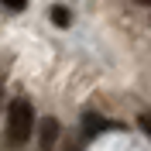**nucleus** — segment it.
Masks as SVG:
<instances>
[{
	"instance_id": "1",
	"label": "nucleus",
	"mask_w": 151,
	"mask_h": 151,
	"mask_svg": "<svg viewBox=\"0 0 151 151\" xmlns=\"http://www.w3.org/2000/svg\"><path fill=\"white\" fill-rule=\"evenodd\" d=\"M31 131H35V110H31V103L24 96L10 100V106H7V141L24 144L31 137Z\"/></svg>"
},
{
	"instance_id": "2",
	"label": "nucleus",
	"mask_w": 151,
	"mask_h": 151,
	"mask_svg": "<svg viewBox=\"0 0 151 151\" xmlns=\"http://www.w3.org/2000/svg\"><path fill=\"white\" fill-rule=\"evenodd\" d=\"M55 137H58V120H52V117L41 120V148H48Z\"/></svg>"
},
{
	"instance_id": "3",
	"label": "nucleus",
	"mask_w": 151,
	"mask_h": 151,
	"mask_svg": "<svg viewBox=\"0 0 151 151\" xmlns=\"http://www.w3.org/2000/svg\"><path fill=\"white\" fill-rule=\"evenodd\" d=\"M106 127H113V124H106L103 117H96V113H86V134H89V137L100 134V131H106Z\"/></svg>"
},
{
	"instance_id": "4",
	"label": "nucleus",
	"mask_w": 151,
	"mask_h": 151,
	"mask_svg": "<svg viewBox=\"0 0 151 151\" xmlns=\"http://www.w3.org/2000/svg\"><path fill=\"white\" fill-rule=\"evenodd\" d=\"M48 14L55 17V24H58V28H65V24H69V10H65V7H52Z\"/></svg>"
},
{
	"instance_id": "5",
	"label": "nucleus",
	"mask_w": 151,
	"mask_h": 151,
	"mask_svg": "<svg viewBox=\"0 0 151 151\" xmlns=\"http://www.w3.org/2000/svg\"><path fill=\"white\" fill-rule=\"evenodd\" d=\"M0 4H4L7 10H24L28 7V0H0Z\"/></svg>"
},
{
	"instance_id": "6",
	"label": "nucleus",
	"mask_w": 151,
	"mask_h": 151,
	"mask_svg": "<svg viewBox=\"0 0 151 151\" xmlns=\"http://www.w3.org/2000/svg\"><path fill=\"white\" fill-rule=\"evenodd\" d=\"M141 127H144V131L151 134V113H144V117H141Z\"/></svg>"
},
{
	"instance_id": "7",
	"label": "nucleus",
	"mask_w": 151,
	"mask_h": 151,
	"mask_svg": "<svg viewBox=\"0 0 151 151\" xmlns=\"http://www.w3.org/2000/svg\"><path fill=\"white\" fill-rule=\"evenodd\" d=\"M134 4H144V7H151V0H134Z\"/></svg>"
}]
</instances>
